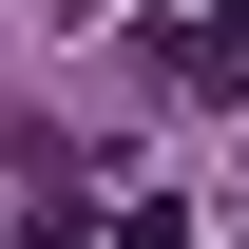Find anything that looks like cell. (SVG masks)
<instances>
[{
  "label": "cell",
  "mask_w": 249,
  "mask_h": 249,
  "mask_svg": "<svg viewBox=\"0 0 249 249\" xmlns=\"http://www.w3.org/2000/svg\"><path fill=\"white\" fill-rule=\"evenodd\" d=\"M154 77L192 96V115H249V0H211V19H173V38H154Z\"/></svg>",
  "instance_id": "cell-1"
}]
</instances>
